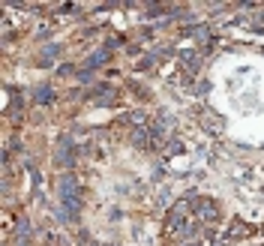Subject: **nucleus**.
<instances>
[{
	"label": "nucleus",
	"instance_id": "nucleus-1",
	"mask_svg": "<svg viewBox=\"0 0 264 246\" xmlns=\"http://www.w3.org/2000/svg\"><path fill=\"white\" fill-rule=\"evenodd\" d=\"M60 198H63V207H66V213H69V216L78 213V207H81V195H78V180H75L72 174H63V177H60Z\"/></svg>",
	"mask_w": 264,
	"mask_h": 246
},
{
	"label": "nucleus",
	"instance_id": "nucleus-2",
	"mask_svg": "<svg viewBox=\"0 0 264 246\" xmlns=\"http://www.w3.org/2000/svg\"><path fill=\"white\" fill-rule=\"evenodd\" d=\"M192 213H195V219H198L201 225H210V222L219 219V204H216L213 198H195Z\"/></svg>",
	"mask_w": 264,
	"mask_h": 246
},
{
	"label": "nucleus",
	"instance_id": "nucleus-3",
	"mask_svg": "<svg viewBox=\"0 0 264 246\" xmlns=\"http://www.w3.org/2000/svg\"><path fill=\"white\" fill-rule=\"evenodd\" d=\"M180 69H183L189 78H195V72L201 69V51H195V48L180 51Z\"/></svg>",
	"mask_w": 264,
	"mask_h": 246
},
{
	"label": "nucleus",
	"instance_id": "nucleus-4",
	"mask_svg": "<svg viewBox=\"0 0 264 246\" xmlns=\"http://www.w3.org/2000/svg\"><path fill=\"white\" fill-rule=\"evenodd\" d=\"M132 144H135L138 150H153V147H156L153 132H150V123H147V126H138V129H132Z\"/></svg>",
	"mask_w": 264,
	"mask_h": 246
},
{
	"label": "nucleus",
	"instance_id": "nucleus-5",
	"mask_svg": "<svg viewBox=\"0 0 264 246\" xmlns=\"http://www.w3.org/2000/svg\"><path fill=\"white\" fill-rule=\"evenodd\" d=\"M54 159H57V165H63V168H72V165H75V147H72V138H63V141H60V147H57Z\"/></svg>",
	"mask_w": 264,
	"mask_h": 246
},
{
	"label": "nucleus",
	"instance_id": "nucleus-6",
	"mask_svg": "<svg viewBox=\"0 0 264 246\" xmlns=\"http://www.w3.org/2000/svg\"><path fill=\"white\" fill-rule=\"evenodd\" d=\"M114 99H117V93H114V87H108V84H99L90 93V102H96V105H114Z\"/></svg>",
	"mask_w": 264,
	"mask_h": 246
},
{
	"label": "nucleus",
	"instance_id": "nucleus-7",
	"mask_svg": "<svg viewBox=\"0 0 264 246\" xmlns=\"http://www.w3.org/2000/svg\"><path fill=\"white\" fill-rule=\"evenodd\" d=\"M201 126H204L207 132H222V120H219V117H213L210 111H204V114H201Z\"/></svg>",
	"mask_w": 264,
	"mask_h": 246
},
{
	"label": "nucleus",
	"instance_id": "nucleus-8",
	"mask_svg": "<svg viewBox=\"0 0 264 246\" xmlns=\"http://www.w3.org/2000/svg\"><path fill=\"white\" fill-rule=\"evenodd\" d=\"M183 36H192V39L204 42V39L210 36V27H204V24H198V27H189V30H183Z\"/></svg>",
	"mask_w": 264,
	"mask_h": 246
},
{
	"label": "nucleus",
	"instance_id": "nucleus-9",
	"mask_svg": "<svg viewBox=\"0 0 264 246\" xmlns=\"http://www.w3.org/2000/svg\"><path fill=\"white\" fill-rule=\"evenodd\" d=\"M57 54H60V45H48V48L42 51V57H39V66H51Z\"/></svg>",
	"mask_w": 264,
	"mask_h": 246
},
{
	"label": "nucleus",
	"instance_id": "nucleus-10",
	"mask_svg": "<svg viewBox=\"0 0 264 246\" xmlns=\"http://www.w3.org/2000/svg\"><path fill=\"white\" fill-rule=\"evenodd\" d=\"M102 63H108V48L93 51V54H90V60H87V66H90V69H93V66H102Z\"/></svg>",
	"mask_w": 264,
	"mask_h": 246
},
{
	"label": "nucleus",
	"instance_id": "nucleus-11",
	"mask_svg": "<svg viewBox=\"0 0 264 246\" xmlns=\"http://www.w3.org/2000/svg\"><path fill=\"white\" fill-rule=\"evenodd\" d=\"M123 120L135 123V129H138V126H147V114H144V111H132V114H126Z\"/></svg>",
	"mask_w": 264,
	"mask_h": 246
},
{
	"label": "nucleus",
	"instance_id": "nucleus-12",
	"mask_svg": "<svg viewBox=\"0 0 264 246\" xmlns=\"http://www.w3.org/2000/svg\"><path fill=\"white\" fill-rule=\"evenodd\" d=\"M240 234H246V228H243V222H240V219H234V222H231V228H228V234H225V237H240Z\"/></svg>",
	"mask_w": 264,
	"mask_h": 246
},
{
	"label": "nucleus",
	"instance_id": "nucleus-13",
	"mask_svg": "<svg viewBox=\"0 0 264 246\" xmlns=\"http://www.w3.org/2000/svg\"><path fill=\"white\" fill-rule=\"evenodd\" d=\"M15 237H30V222H27V219H18V225H15Z\"/></svg>",
	"mask_w": 264,
	"mask_h": 246
},
{
	"label": "nucleus",
	"instance_id": "nucleus-14",
	"mask_svg": "<svg viewBox=\"0 0 264 246\" xmlns=\"http://www.w3.org/2000/svg\"><path fill=\"white\" fill-rule=\"evenodd\" d=\"M36 99H39V102H51V99H54V93H51L48 87H39V90H36Z\"/></svg>",
	"mask_w": 264,
	"mask_h": 246
},
{
	"label": "nucleus",
	"instance_id": "nucleus-15",
	"mask_svg": "<svg viewBox=\"0 0 264 246\" xmlns=\"http://www.w3.org/2000/svg\"><path fill=\"white\" fill-rule=\"evenodd\" d=\"M165 150H168V156H177V153L183 150V144H180L177 138H174V141H168V144H165Z\"/></svg>",
	"mask_w": 264,
	"mask_h": 246
},
{
	"label": "nucleus",
	"instance_id": "nucleus-16",
	"mask_svg": "<svg viewBox=\"0 0 264 246\" xmlns=\"http://www.w3.org/2000/svg\"><path fill=\"white\" fill-rule=\"evenodd\" d=\"M78 81H81V84H87V81H90V72H87V69H84V72H78Z\"/></svg>",
	"mask_w": 264,
	"mask_h": 246
},
{
	"label": "nucleus",
	"instance_id": "nucleus-17",
	"mask_svg": "<svg viewBox=\"0 0 264 246\" xmlns=\"http://www.w3.org/2000/svg\"><path fill=\"white\" fill-rule=\"evenodd\" d=\"M15 246H30V240H24V237H15Z\"/></svg>",
	"mask_w": 264,
	"mask_h": 246
},
{
	"label": "nucleus",
	"instance_id": "nucleus-18",
	"mask_svg": "<svg viewBox=\"0 0 264 246\" xmlns=\"http://www.w3.org/2000/svg\"><path fill=\"white\" fill-rule=\"evenodd\" d=\"M186 246H201V243H198V240H189V243H186Z\"/></svg>",
	"mask_w": 264,
	"mask_h": 246
}]
</instances>
